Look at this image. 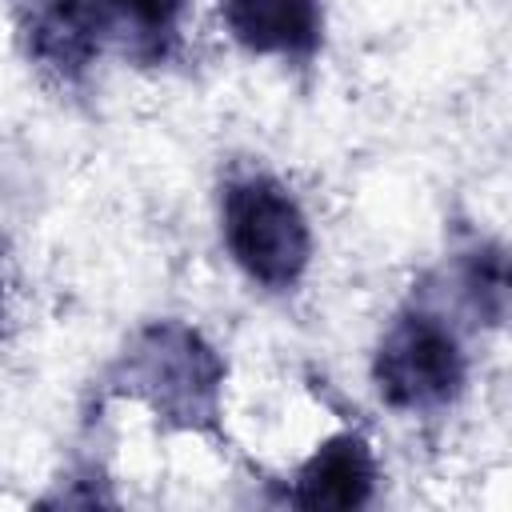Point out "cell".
Returning a JSON list of instances; mask_svg holds the SVG:
<instances>
[{
  "mask_svg": "<svg viewBox=\"0 0 512 512\" xmlns=\"http://www.w3.org/2000/svg\"><path fill=\"white\" fill-rule=\"evenodd\" d=\"M188 0H40L20 24L28 56L56 80H80L104 52L136 68L168 64Z\"/></svg>",
  "mask_w": 512,
  "mask_h": 512,
  "instance_id": "obj_1",
  "label": "cell"
},
{
  "mask_svg": "<svg viewBox=\"0 0 512 512\" xmlns=\"http://www.w3.org/2000/svg\"><path fill=\"white\" fill-rule=\"evenodd\" d=\"M228 364L184 320H156L132 336L112 368L120 392L144 400L152 416L180 432H208L220 424Z\"/></svg>",
  "mask_w": 512,
  "mask_h": 512,
  "instance_id": "obj_2",
  "label": "cell"
},
{
  "mask_svg": "<svg viewBox=\"0 0 512 512\" xmlns=\"http://www.w3.org/2000/svg\"><path fill=\"white\" fill-rule=\"evenodd\" d=\"M220 232L240 272L268 288L288 292L304 280L312 260V228L300 200L264 172H248L224 184Z\"/></svg>",
  "mask_w": 512,
  "mask_h": 512,
  "instance_id": "obj_3",
  "label": "cell"
},
{
  "mask_svg": "<svg viewBox=\"0 0 512 512\" xmlns=\"http://www.w3.org/2000/svg\"><path fill=\"white\" fill-rule=\"evenodd\" d=\"M372 380L388 408L396 412H436L448 408L468 380V360L456 332L432 312H400L376 344Z\"/></svg>",
  "mask_w": 512,
  "mask_h": 512,
  "instance_id": "obj_4",
  "label": "cell"
},
{
  "mask_svg": "<svg viewBox=\"0 0 512 512\" xmlns=\"http://www.w3.org/2000/svg\"><path fill=\"white\" fill-rule=\"evenodd\" d=\"M220 16L252 56L312 60L324 36L320 0H220Z\"/></svg>",
  "mask_w": 512,
  "mask_h": 512,
  "instance_id": "obj_5",
  "label": "cell"
},
{
  "mask_svg": "<svg viewBox=\"0 0 512 512\" xmlns=\"http://www.w3.org/2000/svg\"><path fill=\"white\" fill-rule=\"evenodd\" d=\"M376 456L360 432H336L300 464L288 500L296 508H364L376 492Z\"/></svg>",
  "mask_w": 512,
  "mask_h": 512,
  "instance_id": "obj_6",
  "label": "cell"
},
{
  "mask_svg": "<svg viewBox=\"0 0 512 512\" xmlns=\"http://www.w3.org/2000/svg\"><path fill=\"white\" fill-rule=\"evenodd\" d=\"M460 292L468 312L496 328L508 312V256L500 244H476L460 264Z\"/></svg>",
  "mask_w": 512,
  "mask_h": 512,
  "instance_id": "obj_7",
  "label": "cell"
},
{
  "mask_svg": "<svg viewBox=\"0 0 512 512\" xmlns=\"http://www.w3.org/2000/svg\"><path fill=\"white\" fill-rule=\"evenodd\" d=\"M0 332H4V300H0Z\"/></svg>",
  "mask_w": 512,
  "mask_h": 512,
  "instance_id": "obj_8",
  "label": "cell"
}]
</instances>
